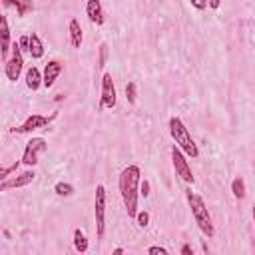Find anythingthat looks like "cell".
<instances>
[{
	"instance_id": "cell-1",
	"label": "cell",
	"mask_w": 255,
	"mask_h": 255,
	"mask_svg": "<svg viewBox=\"0 0 255 255\" xmlns=\"http://www.w3.org/2000/svg\"><path fill=\"white\" fill-rule=\"evenodd\" d=\"M139 183H141V169L139 165H128L122 169L118 177L120 185V195L124 199L128 217L133 219L137 213V199H139Z\"/></svg>"
},
{
	"instance_id": "cell-2",
	"label": "cell",
	"mask_w": 255,
	"mask_h": 255,
	"mask_svg": "<svg viewBox=\"0 0 255 255\" xmlns=\"http://www.w3.org/2000/svg\"><path fill=\"white\" fill-rule=\"evenodd\" d=\"M185 197H187V205H189V209H191L193 221L197 223L199 231H201L207 239H211V237L215 235V225H213V219H211V215H209V209H207L203 197L197 195V193H193L191 189L185 191Z\"/></svg>"
},
{
	"instance_id": "cell-3",
	"label": "cell",
	"mask_w": 255,
	"mask_h": 255,
	"mask_svg": "<svg viewBox=\"0 0 255 255\" xmlns=\"http://www.w3.org/2000/svg\"><path fill=\"white\" fill-rule=\"evenodd\" d=\"M167 128H169V135H171L173 143H175L187 157H191V159L199 157V147H197V143L193 141V137H191L189 129L185 128V124L181 122V118L171 116L169 122H167Z\"/></svg>"
},
{
	"instance_id": "cell-4",
	"label": "cell",
	"mask_w": 255,
	"mask_h": 255,
	"mask_svg": "<svg viewBox=\"0 0 255 255\" xmlns=\"http://www.w3.org/2000/svg\"><path fill=\"white\" fill-rule=\"evenodd\" d=\"M24 70V54H22V48H20V42L14 40L12 42V50H10V58L4 62V74L10 82H16L20 78Z\"/></svg>"
},
{
	"instance_id": "cell-5",
	"label": "cell",
	"mask_w": 255,
	"mask_h": 255,
	"mask_svg": "<svg viewBox=\"0 0 255 255\" xmlns=\"http://www.w3.org/2000/svg\"><path fill=\"white\" fill-rule=\"evenodd\" d=\"M48 149V143L44 137H30L24 145V153H22V165L26 167H34L38 163V157Z\"/></svg>"
},
{
	"instance_id": "cell-6",
	"label": "cell",
	"mask_w": 255,
	"mask_h": 255,
	"mask_svg": "<svg viewBox=\"0 0 255 255\" xmlns=\"http://www.w3.org/2000/svg\"><path fill=\"white\" fill-rule=\"evenodd\" d=\"M94 215H96V233L102 239L106 233V187L100 183L96 185V197H94Z\"/></svg>"
},
{
	"instance_id": "cell-7",
	"label": "cell",
	"mask_w": 255,
	"mask_h": 255,
	"mask_svg": "<svg viewBox=\"0 0 255 255\" xmlns=\"http://www.w3.org/2000/svg\"><path fill=\"white\" fill-rule=\"evenodd\" d=\"M171 163H173V169H175V175H179L185 183H193V173H191V167L187 163V155L173 143L171 145Z\"/></svg>"
},
{
	"instance_id": "cell-8",
	"label": "cell",
	"mask_w": 255,
	"mask_h": 255,
	"mask_svg": "<svg viewBox=\"0 0 255 255\" xmlns=\"http://www.w3.org/2000/svg\"><path fill=\"white\" fill-rule=\"evenodd\" d=\"M100 110H112L116 108V102H118V96H116V86H114V80L112 76L106 72L102 76V92H100Z\"/></svg>"
},
{
	"instance_id": "cell-9",
	"label": "cell",
	"mask_w": 255,
	"mask_h": 255,
	"mask_svg": "<svg viewBox=\"0 0 255 255\" xmlns=\"http://www.w3.org/2000/svg\"><path fill=\"white\" fill-rule=\"evenodd\" d=\"M54 118H56V114H52L50 118L40 116V114H32V116H28V118L24 120V124H20L18 128H12V133H32L34 129L46 128Z\"/></svg>"
},
{
	"instance_id": "cell-10",
	"label": "cell",
	"mask_w": 255,
	"mask_h": 255,
	"mask_svg": "<svg viewBox=\"0 0 255 255\" xmlns=\"http://www.w3.org/2000/svg\"><path fill=\"white\" fill-rule=\"evenodd\" d=\"M36 179V171L32 167L16 173L14 177H8V179H2L0 181V191H8V189H16V187H26L28 183H32Z\"/></svg>"
},
{
	"instance_id": "cell-11",
	"label": "cell",
	"mask_w": 255,
	"mask_h": 255,
	"mask_svg": "<svg viewBox=\"0 0 255 255\" xmlns=\"http://www.w3.org/2000/svg\"><path fill=\"white\" fill-rule=\"evenodd\" d=\"M62 70H64V64L60 60H50L44 66V72H42V76H44V88H52L54 82L58 80V76L62 74Z\"/></svg>"
},
{
	"instance_id": "cell-12",
	"label": "cell",
	"mask_w": 255,
	"mask_h": 255,
	"mask_svg": "<svg viewBox=\"0 0 255 255\" xmlns=\"http://www.w3.org/2000/svg\"><path fill=\"white\" fill-rule=\"evenodd\" d=\"M86 16L92 24L102 26L106 22V14H104V6L100 0H88L86 2Z\"/></svg>"
},
{
	"instance_id": "cell-13",
	"label": "cell",
	"mask_w": 255,
	"mask_h": 255,
	"mask_svg": "<svg viewBox=\"0 0 255 255\" xmlns=\"http://www.w3.org/2000/svg\"><path fill=\"white\" fill-rule=\"evenodd\" d=\"M0 32H2V44H0V54L2 60L6 62L10 58V50H12V40H10V28H8V18L2 16L0 18Z\"/></svg>"
},
{
	"instance_id": "cell-14",
	"label": "cell",
	"mask_w": 255,
	"mask_h": 255,
	"mask_svg": "<svg viewBox=\"0 0 255 255\" xmlns=\"http://www.w3.org/2000/svg\"><path fill=\"white\" fill-rule=\"evenodd\" d=\"M24 80H26V88L32 90V92H36L40 86H44V76H42V72H40L36 66H30V68L26 70Z\"/></svg>"
},
{
	"instance_id": "cell-15",
	"label": "cell",
	"mask_w": 255,
	"mask_h": 255,
	"mask_svg": "<svg viewBox=\"0 0 255 255\" xmlns=\"http://www.w3.org/2000/svg\"><path fill=\"white\" fill-rule=\"evenodd\" d=\"M2 4L8 6V8L12 6L16 10V14H18V18H24L34 10V2L32 0H2Z\"/></svg>"
},
{
	"instance_id": "cell-16",
	"label": "cell",
	"mask_w": 255,
	"mask_h": 255,
	"mask_svg": "<svg viewBox=\"0 0 255 255\" xmlns=\"http://www.w3.org/2000/svg\"><path fill=\"white\" fill-rule=\"evenodd\" d=\"M68 32H70V44H72V48H80L82 42H84V34H82L80 20L72 18V20L68 22Z\"/></svg>"
},
{
	"instance_id": "cell-17",
	"label": "cell",
	"mask_w": 255,
	"mask_h": 255,
	"mask_svg": "<svg viewBox=\"0 0 255 255\" xmlns=\"http://www.w3.org/2000/svg\"><path fill=\"white\" fill-rule=\"evenodd\" d=\"M30 58L32 60H40L42 56H44V44H42V40H40V36L38 34H30Z\"/></svg>"
},
{
	"instance_id": "cell-18",
	"label": "cell",
	"mask_w": 255,
	"mask_h": 255,
	"mask_svg": "<svg viewBox=\"0 0 255 255\" xmlns=\"http://www.w3.org/2000/svg\"><path fill=\"white\" fill-rule=\"evenodd\" d=\"M72 241H74V249H76L78 253H86V251H88V247H90L88 237L84 235V231H82L80 227H76V229H74V233H72Z\"/></svg>"
},
{
	"instance_id": "cell-19",
	"label": "cell",
	"mask_w": 255,
	"mask_h": 255,
	"mask_svg": "<svg viewBox=\"0 0 255 255\" xmlns=\"http://www.w3.org/2000/svg\"><path fill=\"white\" fill-rule=\"evenodd\" d=\"M231 191H233V195H235V199H245V195H247V191H245V181H243V177H233V181H231Z\"/></svg>"
},
{
	"instance_id": "cell-20",
	"label": "cell",
	"mask_w": 255,
	"mask_h": 255,
	"mask_svg": "<svg viewBox=\"0 0 255 255\" xmlns=\"http://www.w3.org/2000/svg\"><path fill=\"white\" fill-rule=\"evenodd\" d=\"M54 193L60 197H70V195H74V185L68 181H58L54 185Z\"/></svg>"
},
{
	"instance_id": "cell-21",
	"label": "cell",
	"mask_w": 255,
	"mask_h": 255,
	"mask_svg": "<svg viewBox=\"0 0 255 255\" xmlns=\"http://www.w3.org/2000/svg\"><path fill=\"white\" fill-rule=\"evenodd\" d=\"M20 165H22V159H16L14 163H10V165H4V167H0V181H2V179H8V177H10L12 173H16Z\"/></svg>"
},
{
	"instance_id": "cell-22",
	"label": "cell",
	"mask_w": 255,
	"mask_h": 255,
	"mask_svg": "<svg viewBox=\"0 0 255 255\" xmlns=\"http://www.w3.org/2000/svg\"><path fill=\"white\" fill-rule=\"evenodd\" d=\"M126 100H128V104H135L137 102V84L135 82H128L126 84Z\"/></svg>"
},
{
	"instance_id": "cell-23",
	"label": "cell",
	"mask_w": 255,
	"mask_h": 255,
	"mask_svg": "<svg viewBox=\"0 0 255 255\" xmlns=\"http://www.w3.org/2000/svg\"><path fill=\"white\" fill-rule=\"evenodd\" d=\"M135 223H137V227H147L149 225V213L147 211H143V209H137V213H135Z\"/></svg>"
},
{
	"instance_id": "cell-24",
	"label": "cell",
	"mask_w": 255,
	"mask_h": 255,
	"mask_svg": "<svg viewBox=\"0 0 255 255\" xmlns=\"http://www.w3.org/2000/svg\"><path fill=\"white\" fill-rule=\"evenodd\" d=\"M106 60H108V46L106 44H100V60H98V66L104 68L106 66Z\"/></svg>"
},
{
	"instance_id": "cell-25",
	"label": "cell",
	"mask_w": 255,
	"mask_h": 255,
	"mask_svg": "<svg viewBox=\"0 0 255 255\" xmlns=\"http://www.w3.org/2000/svg\"><path fill=\"white\" fill-rule=\"evenodd\" d=\"M147 253H149V255H155V253L167 255V249H165V247H159V245H153V247H147Z\"/></svg>"
},
{
	"instance_id": "cell-26",
	"label": "cell",
	"mask_w": 255,
	"mask_h": 255,
	"mask_svg": "<svg viewBox=\"0 0 255 255\" xmlns=\"http://www.w3.org/2000/svg\"><path fill=\"white\" fill-rule=\"evenodd\" d=\"M189 4L195 8V10H205L209 4H207V0H189Z\"/></svg>"
},
{
	"instance_id": "cell-27",
	"label": "cell",
	"mask_w": 255,
	"mask_h": 255,
	"mask_svg": "<svg viewBox=\"0 0 255 255\" xmlns=\"http://www.w3.org/2000/svg\"><path fill=\"white\" fill-rule=\"evenodd\" d=\"M139 195H143V197L149 195V181H147V179H143V181L139 183Z\"/></svg>"
},
{
	"instance_id": "cell-28",
	"label": "cell",
	"mask_w": 255,
	"mask_h": 255,
	"mask_svg": "<svg viewBox=\"0 0 255 255\" xmlns=\"http://www.w3.org/2000/svg\"><path fill=\"white\" fill-rule=\"evenodd\" d=\"M18 42H20V48H22V52H24V50H26V52H30V36H22Z\"/></svg>"
},
{
	"instance_id": "cell-29",
	"label": "cell",
	"mask_w": 255,
	"mask_h": 255,
	"mask_svg": "<svg viewBox=\"0 0 255 255\" xmlns=\"http://www.w3.org/2000/svg\"><path fill=\"white\" fill-rule=\"evenodd\" d=\"M179 253H181V255H193V249H191L189 243H183L181 249H179Z\"/></svg>"
},
{
	"instance_id": "cell-30",
	"label": "cell",
	"mask_w": 255,
	"mask_h": 255,
	"mask_svg": "<svg viewBox=\"0 0 255 255\" xmlns=\"http://www.w3.org/2000/svg\"><path fill=\"white\" fill-rule=\"evenodd\" d=\"M207 4H209L211 10H217V8L221 6V0H207Z\"/></svg>"
},
{
	"instance_id": "cell-31",
	"label": "cell",
	"mask_w": 255,
	"mask_h": 255,
	"mask_svg": "<svg viewBox=\"0 0 255 255\" xmlns=\"http://www.w3.org/2000/svg\"><path fill=\"white\" fill-rule=\"evenodd\" d=\"M112 253H114V255H122V253H124V249H122V247H116Z\"/></svg>"
},
{
	"instance_id": "cell-32",
	"label": "cell",
	"mask_w": 255,
	"mask_h": 255,
	"mask_svg": "<svg viewBox=\"0 0 255 255\" xmlns=\"http://www.w3.org/2000/svg\"><path fill=\"white\" fill-rule=\"evenodd\" d=\"M251 215H253V223H255V203H253V209H251Z\"/></svg>"
}]
</instances>
